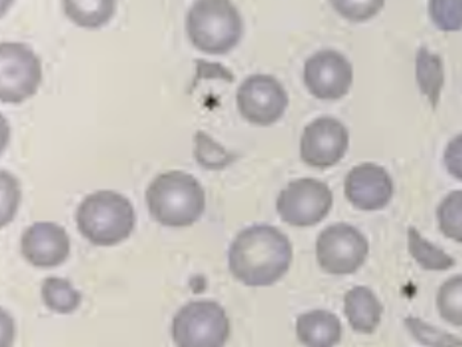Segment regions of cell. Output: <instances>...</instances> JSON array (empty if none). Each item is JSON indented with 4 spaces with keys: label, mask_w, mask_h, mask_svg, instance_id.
<instances>
[{
    "label": "cell",
    "mask_w": 462,
    "mask_h": 347,
    "mask_svg": "<svg viewBox=\"0 0 462 347\" xmlns=\"http://www.w3.org/2000/svg\"><path fill=\"white\" fill-rule=\"evenodd\" d=\"M304 84L316 98L337 101L352 87V64L337 50H320L305 62Z\"/></svg>",
    "instance_id": "obj_11"
},
{
    "label": "cell",
    "mask_w": 462,
    "mask_h": 347,
    "mask_svg": "<svg viewBox=\"0 0 462 347\" xmlns=\"http://www.w3.org/2000/svg\"><path fill=\"white\" fill-rule=\"evenodd\" d=\"M345 196L356 209L364 212L384 209L393 196L392 176L381 165H356L345 178Z\"/></svg>",
    "instance_id": "obj_12"
},
{
    "label": "cell",
    "mask_w": 462,
    "mask_h": 347,
    "mask_svg": "<svg viewBox=\"0 0 462 347\" xmlns=\"http://www.w3.org/2000/svg\"><path fill=\"white\" fill-rule=\"evenodd\" d=\"M345 315L349 325L361 334H372L381 325L382 304L367 287H355L345 295Z\"/></svg>",
    "instance_id": "obj_15"
},
{
    "label": "cell",
    "mask_w": 462,
    "mask_h": 347,
    "mask_svg": "<svg viewBox=\"0 0 462 347\" xmlns=\"http://www.w3.org/2000/svg\"><path fill=\"white\" fill-rule=\"evenodd\" d=\"M20 249L25 260L39 269H53L70 254L67 230L53 222H37L22 235Z\"/></svg>",
    "instance_id": "obj_13"
},
{
    "label": "cell",
    "mask_w": 462,
    "mask_h": 347,
    "mask_svg": "<svg viewBox=\"0 0 462 347\" xmlns=\"http://www.w3.org/2000/svg\"><path fill=\"white\" fill-rule=\"evenodd\" d=\"M444 163L448 172L462 181V133L448 144L444 153Z\"/></svg>",
    "instance_id": "obj_26"
},
{
    "label": "cell",
    "mask_w": 462,
    "mask_h": 347,
    "mask_svg": "<svg viewBox=\"0 0 462 347\" xmlns=\"http://www.w3.org/2000/svg\"><path fill=\"white\" fill-rule=\"evenodd\" d=\"M42 297L51 311L69 315L76 311L82 301V295L67 279L47 278L42 281Z\"/></svg>",
    "instance_id": "obj_19"
},
{
    "label": "cell",
    "mask_w": 462,
    "mask_h": 347,
    "mask_svg": "<svg viewBox=\"0 0 462 347\" xmlns=\"http://www.w3.org/2000/svg\"><path fill=\"white\" fill-rule=\"evenodd\" d=\"M436 304L443 320L462 328V275L445 281L439 289Z\"/></svg>",
    "instance_id": "obj_20"
},
{
    "label": "cell",
    "mask_w": 462,
    "mask_h": 347,
    "mask_svg": "<svg viewBox=\"0 0 462 347\" xmlns=\"http://www.w3.org/2000/svg\"><path fill=\"white\" fill-rule=\"evenodd\" d=\"M42 62L30 47L20 42L0 44V99L22 104L31 98L42 82Z\"/></svg>",
    "instance_id": "obj_8"
},
{
    "label": "cell",
    "mask_w": 462,
    "mask_h": 347,
    "mask_svg": "<svg viewBox=\"0 0 462 347\" xmlns=\"http://www.w3.org/2000/svg\"><path fill=\"white\" fill-rule=\"evenodd\" d=\"M416 81L433 109L440 101L444 87V65L440 56L420 48L416 55Z\"/></svg>",
    "instance_id": "obj_16"
},
{
    "label": "cell",
    "mask_w": 462,
    "mask_h": 347,
    "mask_svg": "<svg viewBox=\"0 0 462 347\" xmlns=\"http://www.w3.org/2000/svg\"><path fill=\"white\" fill-rule=\"evenodd\" d=\"M349 150V131L338 119L321 116L304 128L300 142L301 160L313 168L333 167Z\"/></svg>",
    "instance_id": "obj_10"
},
{
    "label": "cell",
    "mask_w": 462,
    "mask_h": 347,
    "mask_svg": "<svg viewBox=\"0 0 462 347\" xmlns=\"http://www.w3.org/2000/svg\"><path fill=\"white\" fill-rule=\"evenodd\" d=\"M195 156L197 163L205 169H222L234 160L233 155L202 131L195 135Z\"/></svg>",
    "instance_id": "obj_23"
},
{
    "label": "cell",
    "mask_w": 462,
    "mask_h": 347,
    "mask_svg": "<svg viewBox=\"0 0 462 347\" xmlns=\"http://www.w3.org/2000/svg\"><path fill=\"white\" fill-rule=\"evenodd\" d=\"M439 227L445 237L462 243V190L449 193L438 207Z\"/></svg>",
    "instance_id": "obj_21"
},
{
    "label": "cell",
    "mask_w": 462,
    "mask_h": 347,
    "mask_svg": "<svg viewBox=\"0 0 462 347\" xmlns=\"http://www.w3.org/2000/svg\"><path fill=\"white\" fill-rule=\"evenodd\" d=\"M333 206L330 187L315 178H299L282 190L276 201L279 217L295 227H310L328 217Z\"/></svg>",
    "instance_id": "obj_7"
},
{
    "label": "cell",
    "mask_w": 462,
    "mask_h": 347,
    "mask_svg": "<svg viewBox=\"0 0 462 347\" xmlns=\"http://www.w3.org/2000/svg\"><path fill=\"white\" fill-rule=\"evenodd\" d=\"M65 14L71 22L79 27L99 28L107 24L116 14V3L110 0H94V2H67L62 3Z\"/></svg>",
    "instance_id": "obj_17"
},
{
    "label": "cell",
    "mask_w": 462,
    "mask_h": 347,
    "mask_svg": "<svg viewBox=\"0 0 462 347\" xmlns=\"http://www.w3.org/2000/svg\"><path fill=\"white\" fill-rule=\"evenodd\" d=\"M241 115L255 126H271L281 121L288 107V94L273 76L255 74L247 77L236 92Z\"/></svg>",
    "instance_id": "obj_9"
},
{
    "label": "cell",
    "mask_w": 462,
    "mask_h": 347,
    "mask_svg": "<svg viewBox=\"0 0 462 347\" xmlns=\"http://www.w3.org/2000/svg\"><path fill=\"white\" fill-rule=\"evenodd\" d=\"M428 8L430 19L439 30L445 32L462 30V0H433Z\"/></svg>",
    "instance_id": "obj_24"
},
{
    "label": "cell",
    "mask_w": 462,
    "mask_h": 347,
    "mask_svg": "<svg viewBox=\"0 0 462 347\" xmlns=\"http://www.w3.org/2000/svg\"><path fill=\"white\" fill-rule=\"evenodd\" d=\"M369 255L366 237L347 224H336L322 230L316 243L319 264L327 274H356Z\"/></svg>",
    "instance_id": "obj_6"
},
{
    "label": "cell",
    "mask_w": 462,
    "mask_h": 347,
    "mask_svg": "<svg viewBox=\"0 0 462 347\" xmlns=\"http://www.w3.org/2000/svg\"><path fill=\"white\" fill-rule=\"evenodd\" d=\"M336 11L352 22H365L373 18L383 7V2H333Z\"/></svg>",
    "instance_id": "obj_25"
},
{
    "label": "cell",
    "mask_w": 462,
    "mask_h": 347,
    "mask_svg": "<svg viewBox=\"0 0 462 347\" xmlns=\"http://www.w3.org/2000/svg\"><path fill=\"white\" fill-rule=\"evenodd\" d=\"M151 217L167 227H188L202 217L207 206L204 187L195 176L172 170L153 178L145 192Z\"/></svg>",
    "instance_id": "obj_2"
},
{
    "label": "cell",
    "mask_w": 462,
    "mask_h": 347,
    "mask_svg": "<svg viewBox=\"0 0 462 347\" xmlns=\"http://www.w3.org/2000/svg\"><path fill=\"white\" fill-rule=\"evenodd\" d=\"M77 227L90 243L111 247L122 243L135 227V210L125 196L101 190L88 196L79 204Z\"/></svg>",
    "instance_id": "obj_3"
},
{
    "label": "cell",
    "mask_w": 462,
    "mask_h": 347,
    "mask_svg": "<svg viewBox=\"0 0 462 347\" xmlns=\"http://www.w3.org/2000/svg\"><path fill=\"white\" fill-rule=\"evenodd\" d=\"M187 32L197 50L208 55H226L244 35L241 14L227 0L193 3L187 16Z\"/></svg>",
    "instance_id": "obj_4"
},
{
    "label": "cell",
    "mask_w": 462,
    "mask_h": 347,
    "mask_svg": "<svg viewBox=\"0 0 462 347\" xmlns=\"http://www.w3.org/2000/svg\"><path fill=\"white\" fill-rule=\"evenodd\" d=\"M407 329L416 341L427 347H462L461 338L435 328L430 324L424 323L420 318L407 317L404 320Z\"/></svg>",
    "instance_id": "obj_22"
},
{
    "label": "cell",
    "mask_w": 462,
    "mask_h": 347,
    "mask_svg": "<svg viewBox=\"0 0 462 347\" xmlns=\"http://www.w3.org/2000/svg\"><path fill=\"white\" fill-rule=\"evenodd\" d=\"M230 332L229 317L216 301H190L172 321L176 347H225Z\"/></svg>",
    "instance_id": "obj_5"
},
{
    "label": "cell",
    "mask_w": 462,
    "mask_h": 347,
    "mask_svg": "<svg viewBox=\"0 0 462 347\" xmlns=\"http://www.w3.org/2000/svg\"><path fill=\"white\" fill-rule=\"evenodd\" d=\"M409 250L416 263L427 271H447L456 264L452 256L421 237L415 227L409 229Z\"/></svg>",
    "instance_id": "obj_18"
},
{
    "label": "cell",
    "mask_w": 462,
    "mask_h": 347,
    "mask_svg": "<svg viewBox=\"0 0 462 347\" xmlns=\"http://www.w3.org/2000/svg\"><path fill=\"white\" fill-rule=\"evenodd\" d=\"M231 275L247 287L278 283L292 264L290 239L278 227L255 224L242 230L229 250Z\"/></svg>",
    "instance_id": "obj_1"
},
{
    "label": "cell",
    "mask_w": 462,
    "mask_h": 347,
    "mask_svg": "<svg viewBox=\"0 0 462 347\" xmlns=\"http://www.w3.org/2000/svg\"><path fill=\"white\" fill-rule=\"evenodd\" d=\"M296 335L305 347H335L342 337L341 321L322 309L302 313L296 321Z\"/></svg>",
    "instance_id": "obj_14"
}]
</instances>
